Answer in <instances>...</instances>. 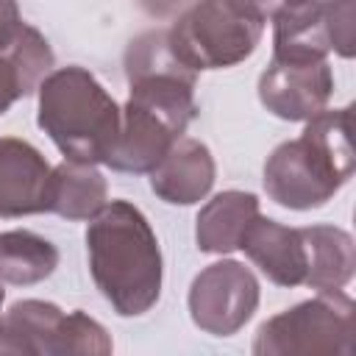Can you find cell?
<instances>
[{"label": "cell", "mask_w": 356, "mask_h": 356, "mask_svg": "<svg viewBox=\"0 0 356 356\" xmlns=\"http://www.w3.org/2000/svg\"><path fill=\"white\" fill-rule=\"evenodd\" d=\"M214 186V159L200 139L181 136L150 170V189L172 206H192Z\"/></svg>", "instance_id": "cell-12"}, {"label": "cell", "mask_w": 356, "mask_h": 356, "mask_svg": "<svg viewBox=\"0 0 356 356\" xmlns=\"http://www.w3.org/2000/svg\"><path fill=\"white\" fill-rule=\"evenodd\" d=\"M0 353L106 356L111 353V339L106 328L83 312L64 314L47 300H17L0 320Z\"/></svg>", "instance_id": "cell-7"}, {"label": "cell", "mask_w": 356, "mask_h": 356, "mask_svg": "<svg viewBox=\"0 0 356 356\" xmlns=\"http://www.w3.org/2000/svg\"><path fill=\"white\" fill-rule=\"evenodd\" d=\"M353 175L350 108L320 111L298 139L278 145L264 164L267 195L295 211L325 206Z\"/></svg>", "instance_id": "cell-3"}, {"label": "cell", "mask_w": 356, "mask_h": 356, "mask_svg": "<svg viewBox=\"0 0 356 356\" xmlns=\"http://www.w3.org/2000/svg\"><path fill=\"white\" fill-rule=\"evenodd\" d=\"M22 17H19V6L17 0H0V47H6L22 28Z\"/></svg>", "instance_id": "cell-20"}, {"label": "cell", "mask_w": 356, "mask_h": 356, "mask_svg": "<svg viewBox=\"0 0 356 356\" xmlns=\"http://www.w3.org/2000/svg\"><path fill=\"white\" fill-rule=\"evenodd\" d=\"M248 259L278 286H300L306 281L309 259L300 228H286L270 217H256L242 239Z\"/></svg>", "instance_id": "cell-13"}, {"label": "cell", "mask_w": 356, "mask_h": 356, "mask_svg": "<svg viewBox=\"0 0 356 356\" xmlns=\"http://www.w3.org/2000/svg\"><path fill=\"white\" fill-rule=\"evenodd\" d=\"M253 353L256 356L353 353V300L342 289H331L270 317L256 331Z\"/></svg>", "instance_id": "cell-5"}, {"label": "cell", "mask_w": 356, "mask_h": 356, "mask_svg": "<svg viewBox=\"0 0 356 356\" xmlns=\"http://www.w3.org/2000/svg\"><path fill=\"white\" fill-rule=\"evenodd\" d=\"M259 217V197L250 192H220L197 214L195 239L203 253H231L242 248L250 222Z\"/></svg>", "instance_id": "cell-15"}, {"label": "cell", "mask_w": 356, "mask_h": 356, "mask_svg": "<svg viewBox=\"0 0 356 356\" xmlns=\"http://www.w3.org/2000/svg\"><path fill=\"white\" fill-rule=\"evenodd\" d=\"M300 234H303L306 259H309L303 284L317 292L345 289L356 267L350 234L334 225H309V228H300Z\"/></svg>", "instance_id": "cell-17"}, {"label": "cell", "mask_w": 356, "mask_h": 356, "mask_svg": "<svg viewBox=\"0 0 356 356\" xmlns=\"http://www.w3.org/2000/svg\"><path fill=\"white\" fill-rule=\"evenodd\" d=\"M259 306L256 275L234 261L222 259L200 270L189 286V314L192 323L211 337L236 334Z\"/></svg>", "instance_id": "cell-9"}, {"label": "cell", "mask_w": 356, "mask_h": 356, "mask_svg": "<svg viewBox=\"0 0 356 356\" xmlns=\"http://www.w3.org/2000/svg\"><path fill=\"white\" fill-rule=\"evenodd\" d=\"M234 11H239L242 17H248V19H253V22H259V25H264V22H270V19H275L284 8H289V6H295V3H300V0H225Z\"/></svg>", "instance_id": "cell-19"}, {"label": "cell", "mask_w": 356, "mask_h": 356, "mask_svg": "<svg viewBox=\"0 0 356 356\" xmlns=\"http://www.w3.org/2000/svg\"><path fill=\"white\" fill-rule=\"evenodd\" d=\"M334 95V72L325 61L317 64H286L270 61L259 78L261 106L289 122H306L320 114Z\"/></svg>", "instance_id": "cell-10"}, {"label": "cell", "mask_w": 356, "mask_h": 356, "mask_svg": "<svg viewBox=\"0 0 356 356\" xmlns=\"http://www.w3.org/2000/svg\"><path fill=\"white\" fill-rule=\"evenodd\" d=\"M120 122L122 108L83 67L53 70L39 83V128L72 161H106Z\"/></svg>", "instance_id": "cell-4"}, {"label": "cell", "mask_w": 356, "mask_h": 356, "mask_svg": "<svg viewBox=\"0 0 356 356\" xmlns=\"http://www.w3.org/2000/svg\"><path fill=\"white\" fill-rule=\"evenodd\" d=\"M195 0H139L142 11L156 17V19H167V17H178L184 8H189Z\"/></svg>", "instance_id": "cell-21"}, {"label": "cell", "mask_w": 356, "mask_h": 356, "mask_svg": "<svg viewBox=\"0 0 356 356\" xmlns=\"http://www.w3.org/2000/svg\"><path fill=\"white\" fill-rule=\"evenodd\" d=\"M3 300H6V289L0 286V309H3ZM0 320H3V314H0Z\"/></svg>", "instance_id": "cell-23"}, {"label": "cell", "mask_w": 356, "mask_h": 356, "mask_svg": "<svg viewBox=\"0 0 356 356\" xmlns=\"http://www.w3.org/2000/svg\"><path fill=\"white\" fill-rule=\"evenodd\" d=\"M53 167L25 139L0 136V217L47 211Z\"/></svg>", "instance_id": "cell-11"}, {"label": "cell", "mask_w": 356, "mask_h": 356, "mask_svg": "<svg viewBox=\"0 0 356 356\" xmlns=\"http://www.w3.org/2000/svg\"><path fill=\"white\" fill-rule=\"evenodd\" d=\"M273 58L286 64H317L331 50L342 58L353 56V0L320 6L300 0L275 19Z\"/></svg>", "instance_id": "cell-8"}, {"label": "cell", "mask_w": 356, "mask_h": 356, "mask_svg": "<svg viewBox=\"0 0 356 356\" xmlns=\"http://www.w3.org/2000/svg\"><path fill=\"white\" fill-rule=\"evenodd\" d=\"M309 3H320V6H334V3H339V0H309Z\"/></svg>", "instance_id": "cell-22"}, {"label": "cell", "mask_w": 356, "mask_h": 356, "mask_svg": "<svg viewBox=\"0 0 356 356\" xmlns=\"http://www.w3.org/2000/svg\"><path fill=\"white\" fill-rule=\"evenodd\" d=\"M264 25L242 17L225 0H195L167 31L172 53L195 72L245 61L261 42Z\"/></svg>", "instance_id": "cell-6"}, {"label": "cell", "mask_w": 356, "mask_h": 356, "mask_svg": "<svg viewBox=\"0 0 356 356\" xmlns=\"http://www.w3.org/2000/svg\"><path fill=\"white\" fill-rule=\"evenodd\" d=\"M131 86L120 136L103 164L120 172H150L197 117L195 70L170 47L167 31H145L125 50Z\"/></svg>", "instance_id": "cell-1"}, {"label": "cell", "mask_w": 356, "mask_h": 356, "mask_svg": "<svg viewBox=\"0 0 356 356\" xmlns=\"http://www.w3.org/2000/svg\"><path fill=\"white\" fill-rule=\"evenodd\" d=\"M53 50L47 39L22 25L19 33L0 47V114H6L19 97H28L53 72Z\"/></svg>", "instance_id": "cell-14"}, {"label": "cell", "mask_w": 356, "mask_h": 356, "mask_svg": "<svg viewBox=\"0 0 356 356\" xmlns=\"http://www.w3.org/2000/svg\"><path fill=\"white\" fill-rule=\"evenodd\" d=\"M108 203L103 172L89 161H61L50 172L47 211L67 220H92Z\"/></svg>", "instance_id": "cell-16"}, {"label": "cell", "mask_w": 356, "mask_h": 356, "mask_svg": "<svg viewBox=\"0 0 356 356\" xmlns=\"http://www.w3.org/2000/svg\"><path fill=\"white\" fill-rule=\"evenodd\" d=\"M58 250L50 239L33 231H0V281L31 286L53 275Z\"/></svg>", "instance_id": "cell-18"}, {"label": "cell", "mask_w": 356, "mask_h": 356, "mask_svg": "<svg viewBox=\"0 0 356 356\" xmlns=\"http://www.w3.org/2000/svg\"><path fill=\"white\" fill-rule=\"evenodd\" d=\"M89 273L120 317L150 312L161 295V250L147 217L128 200L106 203L86 228Z\"/></svg>", "instance_id": "cell-2"}]
</instances>
